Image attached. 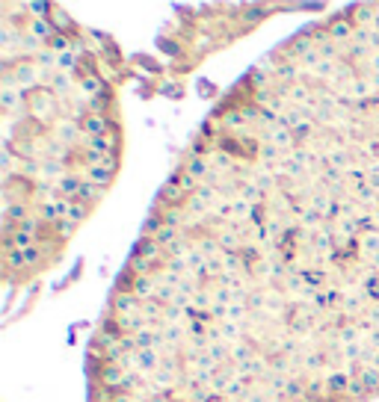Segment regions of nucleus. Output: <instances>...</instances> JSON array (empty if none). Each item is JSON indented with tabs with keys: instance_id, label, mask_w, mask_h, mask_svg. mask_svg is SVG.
Masks as SVG:
<instances>
[]
</instances>
